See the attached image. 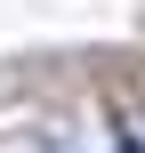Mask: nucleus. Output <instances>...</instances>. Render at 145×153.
I'll use <instances>...</instances> for the list:
<instances>
[{"mask_svg": "<svg viewBox=\"0 0 145 153\" xmlns=\"http://www.w3.org/2000/svg\"><path fill=\"white\" fill-rule=\"evenodd\" d=\"M121 153H145V145H137V137H121Z\"/></svg>", "mask_w": 145, "mask_h": 153, "instance_id": "obj_1", "label": "nucleus"}]
</instances>
